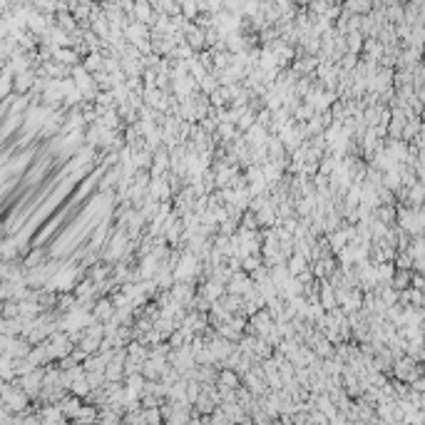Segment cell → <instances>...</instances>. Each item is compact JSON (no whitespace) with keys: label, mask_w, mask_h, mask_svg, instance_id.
Listing matches in <instances>:
<instances>
[{"label":"cell","mask_w":425,"mask_h":425,"mask_svg":"<svg viewBox=\"0 0 425 425\" xmlns=\"http://www.w3.org/2000/svg\"><path fill=\"white\" fill-rule=\"evenodd\" d=\"M306 261H308V256H303V254H293V256H291V261H288V271H291L293 276H301V274L306 271Z\"/></svg>","instance_id":"3957f363"},{"label":"cell","mask_w":425,"mask_h":425,"mask_svg":"<svg viewBox=\"0 0 425 425\" xmlns=\"http://www.w3.org/2000/svg\"><path fill=\"white\" fill-rule=\"evenodd\" d=\"M226 286H229L226 291H229V293H236V296H246V293L254 288L251 279H249V276H244V274H241V276H239V274H234V276L226 281Z\"/></svg>","instance_id":"6da1fadb"},{"label":"cell","mask_w":425,"mask_h":425,"mask_svg":"<svg viewBox=\"0 0 425 425\" xmlns=\"http://www.w3.org/2000/svg\"><path fill=\"white\" fill-rule=\"evenodd\" d=\"M115 313H117V311L110 306V301H100V303H97V308H95V316H97L100 321H107V318H112Z\"/></svg>","instance_id":"5b68a950"},{"label":"cell","mask_w":425,"mask_h":425,"mask_svg":"<svg viewBox=\"0 0 425 425\" xmlns=\"http://www.w3.org/2000/svg\"><path fill=\"white\" fill-rule=\"evenodd\" d=\"M30 87H35V75L27 72V70H20L15 75V92L17 95H25V92H30Z\"/></svg>","instance_id":"7a4b0ae2"},{"label":"cell","mask_w":425,"mask_h":425,"mask_svg":"<svg viewBox=\"0 0 425 425\" xmlns=\"http://www.w3.org/2000/svg\"><path fill=\"white\" fill-rule=\"evenodd\" d=\"M135 12H137V17H140L142 22H147V20H149V7H147L144 2H142V5H137V7H135Z\"/></svg>","instance_id":"8992f818"},{"label":"cell","mask_w":425,"mask_h":425,"mask_svg":"<svg viewBox=\"0 0 425 425\" xmlns=\"http://www.w3.org/2000/svg\"><path fill=\"white\" fill-rule=\"evenodd\" d=\"M219 386L221 388H236L239 386V371H221L219 373Z\"/></svg>","instance_id":"277c9868"}]
</instances>
